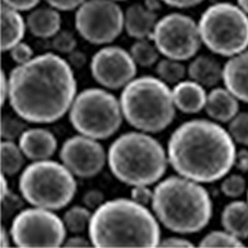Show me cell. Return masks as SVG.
Listing matches in <instances>:
<instances>
[{
	"label": "cell",
	"mask_w": 248,
	"mask_h": 248,
	"mask_svg": "<svg viewBox=\"0 0 248 248\" xmlns=\"http://www.w3.org/2000/svg\"><path fill=\"white\" fill-rule=\"evenodd\" d=\"M9 105L28 123L48 124L70 110L77 81L67 60L52 52L17 65L8 76Z\"/></svg>",
	"instance_id": "1"
},
{
	"label": "cell",
	"mask_w": 248,
	"mask_h": 248,
	"mask_svg": "<svg viewBox=\"0 0 248 248\" xmlns=\"http://www.w3.org/2000/svg\"><path fill=\"white\" fill-rule=\"evenodd\" d=\"M167 153L176 174L209 184L221 180L231 171L237 150L229 130L220 123L192 119L174 130Z\"/></svg>",
	"instance_id": "2"
},
{
	"label": "cell",
	"mask_w": 248,
	"mask_h": 248,
	"mask_svg": "<svg viewBox=\"0 0 248 248\" xmlns=\"http://www.w3.org/2000/svg\"><path fill=\"white\" fill-rule=\"evenodd\" d=\"M93 247H159V221L133 199L106 200L94 210L88 229Z\"/></svg>",
	"instance_id": "3"
},
{
	"label": "cell",
	"mask_w": 248,
	"mask_h": 248,
	"mask_svg": "<svg viewBox=\"0 0 248 248\" xmlns=\"http://www.w3.org/2000/svg\"><path fill=\"white\" fill-rule=\"evenodd\" d=\"M152 209L164 227L174 233L191 234L209 225L212 201L201 183L175 175L155 186Z\"/></svg>",
	"instance_id": "4"
},
{
	"label": "cell",
	"mask_w": 248,
	"mask_h": 248,
	"mask_svg": "<svg viewBox=\"0 0 248 248\" xmlns=\"http://www.w3.org/2000/svg\"><path fill=\"white\" fill-rule=\"evenodd\" d=\"M107 164L113 176L128 186L158 183L167 172V150L149 133L128 132L110 144Z\"/></svg>",
	"instance_id": "5"
},
{
	"label": "cell",
	"mask_w": 248,
	"mask_h": 248,
	"mask_svg": "<svg viewBox=\"0 0 248 248\" xmlns=\"http://www.w3.org/2000/svg\"><path fill=\"white\" fill-rule=\"evenodd\" d=\"M124 119L144 133H160L172 123L176 113L172 90L154 76L134 78L119 97Z\"/></svg>",
	"instance_id": "6"
},
{
	"label": "cell",
	"mask_w": 248,
	"mask_h": 248,
	"mask_svg": "<svg viewBox=\"0 0 248 248\" xmlns=\"http://www.w3.org/2000/svg\"><path fill=\"white\" fill-rule=\"evenodd\" d=\"M19 190L31 206L57 211L65 209L74 200L77 181L63 164L47 159L32 161L23 170Z\"/></svg>",
	"instance_id": "7"
},
{
	"label": "cell",
	"mask_w": 248,
	"mask_h": 248,
	"mask_svg": "<svg viewBox=\"0 0 248 248\" xmlns=\"http://www.w3.org/2000/svg\"><path fill=\"white\" fill-rule=\"evenodd\" d=\"M198 23L202 44L214 54L232 57L248 48V15L238 4H211Z\"/></svg>",
	"instance_id": "8"
},
{
	"label": "cell",
	"mask_w": 248,
	"mask_h": 248,
	"mask_svg": "<svg viewBox=\"0 0 248 248\" xmlns=\"http://www.w3.org/2000/svg\"><path fill=\"white\" fill-rule=\"evenodd\" d=\"M121 102L106 88H87L77 93L68 119L82 136L103 140L114 136L123 123Z\"/></svg>",
	"instance_id": "9"
},
{
	"label": "cell",
	"mask_w": 248,
	"mask_h": 248,
	"mask_svg": "<svg viewBox=\"0 0 248 248\" xmlns=\"http://www.w3.org/2000/svg\"><path fill=\"white\" fill-rule=\"evenodd\" d=\"M10 233L16 247L57 248L65 243L67 229L52 210L32 206L13 218Z\"/></svg>",
	"instance_id": "10"
},
{
	"label": "cell",
	"mask_w": 248,
	"mask_h": 248,
	"mask_svg": "<svg viewBox=\"0 0 248 248\" xmlns=\"http://www.w3.org/2000/svg\"><path fill=\"white\" fill-rule=\"evenodd\" d=\"M75 26L93 45H108L124 30V12L114 0H86L76 10Z\"/></svg>",
	"instance_id": "11"
},
{
	"label": "cell",
	"mask_w": 248,
	"mask_h": 248,
	"mask_svg": "<svg viewBox=\"0 0 248 248\" xmlns=\"http://www.w3.org/2000/svg\"><path fill=\"white\" fill-rule=\"evenodd\" d=\"M152 40L160 55L178 61L194 59L202 45L199 23L181 13H170L159 19Z\"/></svg>",
	"instance_id": "12"
},
{
	"label": "cell",
	"mask_w": 248,
	"mask_h": 248,
	"mask_svg": "<svg viewBox=\"0 0 248 248\" xmlns=\"http://www.w3.org/2000/svg\"><path fill=\"white\" fill-rule=\"evenodd\" d=\"M137 63L129 51L119 46H105L91 59L92 78L107 90L124 88L137 76Z\"/></svg>",
	"instance_id": "13"
},
{
	"label": "cell",
	"mask_w": 248,
	"mask_h": 248,
	"mask_svg": "<svg viewBox=\"0 0 248 248\" xmlns=\"http://www.w3.org/2000/svg\"><path fill=\"white\" fill-rule=\"evenodd\" d=\"M60 159L75 176L90 179L103 170L107 164V153L97 139L79 134L62 144Z\"/></svg>",
	"instance_id": "14"
},
{
	"label": "cell",
	"mask_w": 248,
	"mask_h": 248,
	"mask_svg": "<svg viewBox=\"0 0 248 248\" xmlns=\"http://www.w3.org/2000/svg\"><path fill=\"white\" fill-rule=\"evenodd\" d=\"M19 145L31 161L47 160L57 150V139L46 128H28L20 136Z\"/></svg>",
	"instance_id": "15"
},
{
	"label": "cell",
	"mask_w": 248,
	"mask_h": 248,
	"mask_svg": "<svg viewBox=\"0 0 248 248\" xmlns=\"http://www.w3.org/2000/svg\"><path fill=\"white\" fill-rule=\"evenodd\" d=\"M223 85L238 101L248 103V48L223 65Z\"/></svg>",
	"instance_id": "16"
},
{
	"label": "cell",
	"mask_w": 248,
	"mask_h": 248,
	"mask_svg": "<svg viewBox=\"0 0 248 248\" xmlns=\"http://www.w3.org/2000/svg\"><path fill=\"white\" fill-rule=\"evenodd\" d=\"M158 15L144 4H132L124 12V30L132 39H152Z\"/></svg>",
	"instance_id": "17"
},
{
	"label": "cell",
	"mask_w": 248,
	"mask_h": 248,
	"mask_svg": "<svg viewBox=\"0 0 248 248\" xmlns=\"http://www.w3.org/2000/svg\"><path fill=\"white\" fill-rule=\"evenodd\" d=\"M206 114L217 123H230L240 112V101L226 87H214L207 93Z\"/></svg>",
	"instance_id": "18"
},
{
	"label": "cell",
	"mask_w": 248,
	"mask_h": 248,
	"mask_svg": "<svg viewBox=\"0 0 248 248\" xmlns=\"http://www.w3.org/2000/svg\"><path fill=\"white\" fill-rule=\"evenodd\" d=\"M175 107L186 114H196L205 109L207 93L205 87L192 79H183L172 88Z\"/></svg>",
	"instance_id": "19"
},
{
	"label": "cell",
	"mask_w": 248,
	"mask_h": 248,
	"mask_svg": "<svg viewBox=\"0 0 248 248\" xmlns=\"http://www.w3.org/2000/svg\"><path fill=\"white\" fill-rule=\"evenodd\" d=\"M26 25L37 39H51L61 30V15L50 5L36 6L26 16Z\"/></svg>",
	"instance_id": "20"
},
{
	"label": "cell",
	"mask_w": 248,
	"mask_h": 248,
	"mask_svg": "<svg viewBox=\"0 0 248 248\" xmlns=\"http://www.w3.org/2000/svg\"><path fill=\"white\" fill-rule=\"evenodd\" d=\"M0 12H1L0 13L1 14L0 15L1 17V51L6 52L23 41L28 25H26V20L20 14L21 12L19 10L1 4Z\"/></svg>",
	"instance_id": "21"
},
{
	"label": "cell",
	"mask_w": 248,
	"mask_h": 248,
	"mask_svg": "<svg viewBox=\"0 0 248 248\" xmlns=\"http://www.w3.org/2000/svg\"><path fill=\"white\" fill-rule=\"evenodd\" d=\"M190 79L203 87H216L222 81L223 66L215 57L209 55L195 56L187 67Z\"/></svg>",
	"instance_id": "22"
},
{
	"label": "cell",
	"mask_w": 248,
	"mask_h": 248,
	"mask_svg": "<svg viewBox=\"0 0 248 248\" xmlns=\"http://www.w3.org/2000/svg\"><path fill=\"white\" fill-rule=\"evenodd\" d=\"M223 230L240 240L248 238V201H232L225 206L221 214Z\"/></svg>",
	"instance_id": "23"
},
{
	"label": "cell",
	"mask_w": 248,
	"mask_h": 248,
	"mask_svg": "<svg viewBox=\"0 0 248 248\" xmlns=\"http://www.w3.org/2000/svg\"><path fill=\"white\" fill-rule=\"evenodd\" d=\"M25 154L14 140H3L0 144V168L9 176L17 174L25 165Z\"/></svg>",
	"instance_id": "24"
},
{
	"label": "cell",
	"mask_w": 248,
	"mask_h": 248,
	"mask_svg": "<svg viewBox=\"0 0 248 248\" xmlns=\"http://www.w3.org/2000/svg\"><path fill=\"white\" fill-rule=\"evenodd\" d=\"M92 215L91 210L85 205H75L65 212L62 220L68 232L72 234H81L90 229Z\"/></svg>",
	"instance_id": "25"
},
{
	"label": "cell",
	"mask_w": 248,
	"mask_h": 248,
	"mask_svg": "<svg viewBox=\"0 0 248 248\" xmlns=\"http://www.w3.org/2000/svg\"><path fill=\"white\" fill-rule=\"evenodd\" d=\"M133 60L140 67H152L159 61L158 47L152 39L137 40L129 50Z\"/></svg>",
	"instance_id": "26"
},
{
	"label": "cell",
	"mask_w": 248,
	"mask_h": 248,
	"mask_svg": "<svg viewBox=\"0 0 248 248\" xmlns=\"http://www.w3.org/2000/svg\"><path fill=\"white\" fill-rule=\"evenodd\" d=\"M155 74L167 85H176L185 78L187 68L181 63V61L172 59L160 60L155 65Z\"/></svg>",
	"instance_id": "27"
},
{
	"label": "cell",
	"mask_w": 248,
	"mask_h": 248,
	"mask_svg": "<svg viewBox=\"0 0 248 248\" xmlns=\"http://www.w3.org/2000/svg\"><path fill=\"white\" fill-rule=\"evenodd\" d=\"M200 247L205 248H241L245 247V245L242 243V240L237 238L236 236H233L232 233L227 232L226 230L222 231H211L209 233L203 236V238H201L200 243H199Z\"/></svg>",
	"instance_id": "28"
},
{
	"label": "cell",
	"mask_w": 248,
	"mask_h": 248,
	"mask_svg": "<svg viewBox=\"0 0 248 248\" xmlns=\"http://www.w3.org/2000/svg\"><path fill=\"white\" fill-rule=\"evenodd\" d=\"M28 122L20 116H10L5 114L1 117V125H0V133L3 140H15L20 138V136L28 129L26 125Z\"/></svg>",
	"instance_id": "29"
},
{
	"label": "cell",
	"mask_w": 248,
	"mask_h": 248,
	"mask_svg": "<svg viewBox=\"0 0 248 248\" xmlns=\"http://www.w3.org/2000/svg\"><path fill=\"white\" fill-rule=\"evenodd\" d=\"M229 133L234 143L248 147V112H238L229 123Z\"/></svg>",
	"instance_id": "30"
},
{
	"label": "cell",
	"mask_w": 248,
	"mask_h": 248,
	"mask_svg": "<svg viewBox=\"0 0 248 248\" xmlns=\"http://www.w3.org/2000/svg\"><path fill=\"white\" fill-rule=\"evenodd\" d=\"M247 183L241 174L226 175L221 183V191L230 199L241 198L247 191Z\"/></svg>",
	"instance_id": "31"
},
{
	"label": "cell",
	"mask_w": 248,
	"mask_h": 248,
	"mask_svg": "<svg viewBox=\"0 0 248 248\" xmlns=\"http://www.w3.org/2000/svg\"><path fill=\"white\" fill-rule=\"evenodd\" d=\"M77 40L75 35L68 30H60L54 37H51V47L57 54L68 55L76 50Z\"/></svg>",
	"instance_id": "32"
},
{
	"label": "cell",
	"mask_w": 248,
	"mask_h": 248,
	"mask_svg": "<svg viewBox=\"0 0 248 248\" xmlns=\"http://www.w3.org/2000/svg\"><path fill=\"white\" fill-rule=\"evenodd\" d=\"M24 198H20L19 195L9 191L4 196H1V218L9 220L14 218L21 210L24 209Z\"/></svg>",
	"instance_id": "33"
},
{
	"label": "cell",
	"mask_w": 248,
	"mask_h": 248,
	"mask_svg": "<svg viewBox=\"0 0 248 248\" xmlns=\"http://www.w3.org/2000/svg\"><path fill=\"white\" fill-rule=\"evenodd\" d=\"M9 52H10L12 60L16 65H24V63H26V62H29L35 57L34 51H32L31 46L28 45L26 43H23V41L15 45Z\"/></svg>",
	"instance_id": "34"
},
{
	"label": "cell",
	"mask_w": 248,
	"mask_h": 248,
	"mask_svg": "<svg viewBox=\"0 0 248 248\" xmlns=\"http://www.w3.org/2000/svg\"><path fill=\"white\" fill-rule=\"evenodd\" d=\"M153 196H154V190L150 189L149 185H136L132 186L130 190V199L137 201L141 205H152Z\"/></svg>",
	"instance_id": "35"
},
{
	"label": "cell",
	"mask_w": 248,
	"mask_h": 248,
	"mask_svg": "<svg viewBox=\"0 0 248 248\" xmlns=\"http://www.w3.org/2000/svg\"><path fill=\"white\" fill-rule=\"evenodd\" d=\"M83 205L88 207L90 210H97L102 203L106 201L105 194L98 189L88 190L85 195H83Z\"/></svg>",
	"instance_id": "36"
},
{
	"label": "cell",
	"mask_w": 248,
	"mask_h": 248,
	"mask_svg": "<svg viewBox=\"0 0 248 248\" xmlns=\"http://www.w3.org/2000/svg\"><path fill=\"white\" fill-rule=\"evenodd\" d=\"M46 4L57 9L59 12H72L77 10L86 0H45Z\"/></svg>",
	"instance_id": "37"
},
{
	"label": "cell",
	"mask_w": 248,
	"mask_h": 248,
	"mask_svg": "<svg viewBox=\"0 0 248 248\" xmlns=\"http://www.w3.org/2000/svg\"><path fill=\"white\" fill-rule=\"evenodd\" d=\"M43 0H1V4L19 10V12H30L36 8Z\"/></svg>",
	"instance_id": "38"
},
{
	"label": "cell",
	"mask_w": 248,
	"mask_h": 248,
	"mask_svg": "<svg viewBox=\"0 0 248 248\" xmlns=\"http://www.w3.org/2000/svg\"><path fill=\"white\" fill-rule=\"evenodd\" d=\"M159 247H180V248H185V247H194V243L190 242L189 240H186L184 237H178V236H171L168 237V238H164L163 241H160L159 243Z\"/></svg>",
	"instance_id": "39"
},
{
	"label": "cell",
	"mask_w": 248,
	"mask_h": 248,
	"mask_svg": "<svg viewBox=\"0 0 248 248\" xmlns=\"http://www.w3.org/2000/svg\"><path fill=\"white\" fill-rule=\"evenodd\" d=\"M63 246H65V247L87 248V247H91V246H92V241H91L90 237H88V238H86V237L82 236V233L81 234H74V236L70 237V238H67V240L65 241Z\"/></svg>",
	"instance_id": "40"
},
{
	"label": "cell",
	"mask_w": 248,
	"mask_h": 248,
	"mask_svg": "<svg viewBox=\"0 0 248 248\" xmlns=\"http://www.w3.org/2000/svg\"><path fill=\"white\" fill-rule=\"evenodd\" d=\"M205 0H163V3L168 6L176 9H190L200 5Z\"/></svg>",
	"instance_id": "41"
},
{
	"label": "cell",
	"mask_w": 248,
	"mask_h": 248,
	"mask_svg": "<svg viewBox=\"0 0 248 248\" xmlns=\"http://www.w3.org/2000/svg\"><path fill=\"white\" fill-rule=\"evenodd\" d=\"M234 168L241 172H248V149L237 150Z\"/></svg>",
	"instance_id": "42"
},
{
	"label": "cell",
	"mask_w": 248,
	"mask_h": 248,
	"mask_svg": "<svg viewBox=\"0 0 248 248\" xmlns=\"http://www.w3.org/2000/svg\"><path fill=\"white\" fill-rule=\"evenodd\" d=\"M68 63H70L72 67H76V68H81L82 66L85 65L86 62V56L83 52L81 51H72L71 54H68Z\"/></svg>",
	"instance_id": "43"
},
{
	"label": "cell",
	"mask_w": 248,
	"mask_h": 248,
	"mask_svg": "<svg viewBox=\"0 0 248 248\" xmlns=\"http://www.w3.org/2000/svg\"><path fill=\"white\" fill-rule=\"evenodd\" d=\"M1 93H0V98H1V106L5 105V101L9 96V79L5 76L4 71H1Z\"/></svg>",
	"instance_id": "44"
},
{
	"label": "cell",
	"mask_w": 248,
	"mask_h": 248,
	"mask_svg": "<svg viewBox=\"0 0 248 248\" xmlns=\"http://www.w3.org/2000/svg\"><path fill=\"white\" fill-rule=\"evenodd\" d=\"M0 236H1V247H9V246H10V242H13L10 231H8L4 226H1V233H0Z\"/></svg>",
	"instance_id": "45"
},
{
	"label": "cell",
	"mask_w": 248,
	"mask_h": 248,
	"mask_svg": "<svg viewBox=\"0 0 248 248\" xmlns=\"http://www.w3.org/2000/svg\"><path fill=\"white\" fill-rule=\"evenodd\" d=\"M163 0H144V5L154 13L159 12L161 6H163Z\"/></svg>",
	"instance_id": "46"
},
{
	"label": "cell",
	"mask_w": 248,
	"mask_h": 248,
	"mask_svg": "<svg viewBox=\"0 0 248 248\" xmlns=\"http://www.w3.org/2000/svg\"><path fill=\"white\" fill-rule=\"evenodd\" d=\"M237 4L243 9V12L248 15V0H237Z\"/></svg>",
	"instance_id": "47"
},
{
	"label": "cell",
	"mask_w": 248,
	"mask_h": 248,
	"mask_svg": "<svg viewBox=\"0 0 248 248\" xmlns=\"http://www.w3.org/2000/svg\"><path fill=\"white\" fill-rule=\"evenodd\" d=\"M212 4L214 3H222V1H229V0H211Z\"/></svg>",
	"instance_id": "48"
},
{
	"label": "cell",
	"mask_w": 248,
	"mask_h": 248,
	"mask_svg": "<svg viewBox=\"0 0 248 248\" xmlns=\"http://www.w3.org/2000/svg\"><path fill=\"white\" fill-rule=\"evenodd\" d=\"M114 1H125V0H114Z\"/></svg>",
	"instance_id": "49"
},
{
	"label": "cell",
	"mask_w": 248,
	"mask_h": 248,
	"mask_svg": "<svg viewBox=\"0 0 248 248\" xmlns=\"http://www.w3.org/2000/svg\"><path fill=\"white\" fill-rule=\"evenodd\" d=\"M247 201H248V189H247Z\"/></svg>",
	"instance_id": "50"
}]
</instances>
